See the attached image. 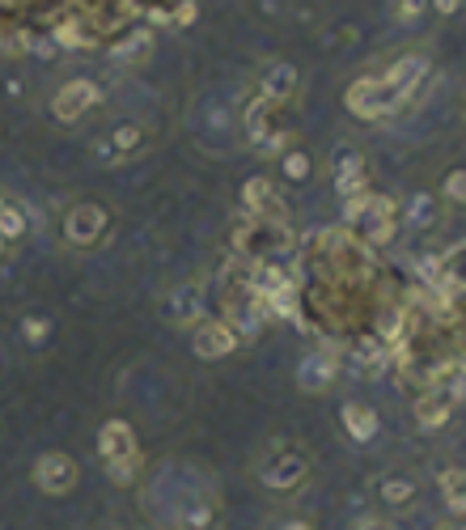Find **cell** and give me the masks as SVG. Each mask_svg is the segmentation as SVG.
I'll use <instances>...</instances> for the list:
<instances>
[{"mask_svg": "<svg viewBox=\"0 0 466 530\" xmlns=\"http://www.w3.org/2000/svg\"><path fill=\"white\" fill-rule=\"evenodd\" d=\"M22 340H30V344H47L51 340V318H22Z\"/></svg>", "mask_w": 466, "mask_h": 530, "instance_id": "obj_28", "label": "cell"}, {"mask_svg": "<svg viewBox=\"0 0 466 530\" xmlns=\"http://www.w3.org/2000/svg\"><path fill=\"white\" fill-rule=\"evenodd\" d=\"M411 229H433L441 225V204L428 196V191H416V196L407 200V217H403Z\"/></svg>", "mask_w": 466, "mask_h": 530, "instance_id": "obj_23", "label": "cell"}, {"mask_svg": "<svg viewBox=\"0 0 466 530\" xmlns=\"http://www.w3.org/2000/svg\"><path fill=\"white\" fill-rule=\"evenodd\" d=\"M441 196L450 200V204H466V166L445 170V179H441Z\"/></svg>", "mask_w": 466, "mask_h": 530, "instance_id": "obj_26", "label": "cell"}, {"mask_svg": "<svg viewBox=\"0 0 466 530\" xmlns=\"http://www.w3.org/2000/svg\"><path fill=\"white\" fill-rule=\"evenodd\" d=\"M424 9H428V0H399V5H394V17H399V22H416Z\"/></svg>", "mask_w": 466, "mask_h": 530, "instance_id": "obj_29", "label": "cell"}, {"mask_svg": "<svg viewBox=\"0 0 466 530\" xmlns=\"http://www.w3.org/2000/svg\"><path fill=\"white\" fill-rule=\"evenodd\" d=\"M365 187H369L365 157L361 153H339V162H335V191H339V200L356 196V191H365Z\"/></svg>", "mask_w": 466, "mask_h": 530, "instance_id": "obj_18", "label": "cell"}, {"mask_svg": "<svg viewBox=\"0 0 466 530\" xmlns=\"http://www.w3.org/2000/svg\"><path fill=\"white\" fill-rule=\"evenodd\" d=\"M339 424H344V433H348V441H356V446H369L373 437L382 433V420H378V412L369 408V403H344L339 408Z\"/></svg>", "mask_w": 466, "mask_h": 530, "instance_id": "obj_15", "label": "cell"}, {"mask_svg": "<svg viewBox=\"0 0 466 530\" xmlns=\"http://www.w3.org/2000/svg\"><path fill=\"white\" fill-rule=\"evenodd\" d=\"M352 530H394V526H390V522H382V518H361Z\"/></svg>", "mask_w": 466, "mask_h": 530, "instance_id": "obj_32", "label": "cell"}, {"mask_svg": "<svg viewBox=\"0 0 466 530\" xmlns=\"http://www.w3.org/2000/svg\"><path fill=\"white\" fill-rule=\"evenodd\" d=\"M352 234L361 238L369 251H382V246L394 242V234H399V200L386 196V191H373L369 196V208L356 217Z\"/></svg>", "mask_w": 466, "mask_h": 530, "instance_id": "obj_5", "label": "cell"}, {"mask_svg": "<svg viewBox=\"0 0 466 530\" xmlns=\"http://www.w3.org/2000/svg\"><path fill=\"white\" fill-rule=\"evenodd\" d=\"M195 17H200V5H195V0H178V5H170V17H166V26H178V30H187V26H195Z\"/></svg>", "mask_w": 466, "mask_h": 530, "instance_id": "obj_27", "label": "cell"}, {"mask_svg": "<svg viewBox=\"0 0 466 530\" xmlns=\"http://www.w3.org/2000/svg\"><path fill=\"white\" fill-rule=\"evenodd\" d=\"M339 357H344V365H352L361 378H382L386 369H390V348L373 331L348 335V340L339 344Z\"/></svg>", "mask_w": 466, "mask_h": 530, "instance_id": "obj_8", "label": "cell"}, {"mask_svg": "<svg viewBox=\"0 0 466 530\" xmlns=\"http://www.w3.org/2000/svg\"><path fill=\"white\" fill-rule=\"evenodd\" d=\"M106 229V208L102 204H73L64 217V238L73 246H94Z\"/></svg>", "mask_w": 466, "mask_h": 530, "instance_id": "obj_13", "label": "cell"}, {"mask_svg": "<svg viewBox=\"0 0 466 530\" xmlns=\"http://www.w3.org/2000/svg\"><path fill=\"white\" fill-rule=\"evenodd\" d=\"M200 310H204V297L195 285H183V289H174L166 297V318L178 327H191V323H200Z\"/></svg>", "mask_w": 466, "mask_h": 530, "instance_id": "obj_19", "label": "cell"}, {"mask_svg": "<svg viewBox=\"0 0 466 530\" xmlns=\"http://www.w3.org/2000/svg\"><path fill=\"white\" fill-rule=\"evenodd\" d=\"M246 136L250 145H259L263 153H289L293 140H297V128L284 123V102H272V98H255L246 106Z\"/></svg>", "mask_w": 466, "mask_h": 530, "instance_id": "obj_3", "label": "cell"}, {"mask_svg": "<svg viewBox=\"0 0 466 530\" xmlns=\"http://www.w3.org/2000/svg\"><path fill=\"white\" fill-rule=\"evenodd\" d=\"M433 9H437L441 17H454V13L462 9V0H433Z\"/></svg>", "mask_w": 466, "mask_h": 530, "instance_id": "obj_31", "label": "cell"}, {"mask_svg": "<svg viewBox=\"0 0 466 530\" xmlns=\"http://www.w3.org/2000/svg\"><path fill=\"white\" fill-rule=\"evenodd\" d=\"M102 102V90L94 81H85V77H77V81H68L64 90H56V98H51V111H56V119L60 123H77L89 106H98Z\"/></svg>", "mask_w": 466, "mask_h": 530, "instance_id": "obj_12", "label": "cell"}, {"mask_svg": "<svg viewBox=\"0 0 466 530\" xmlns=\"http://www.w3.org/2000/svg\"><path fill=\"white\" fill-rule=\"evenodd\" d=\"M339 369H344L339 344H322L318 352H310V357L297 365V386L306 395H327V386L339 378Z\"/></svg>", "mask_w": 466, "mask_h": 530, "instance_id": "obj_9", "label": "cell"}, {"mask_svg": "<svg viewBox=\"0 0 466 530\" xmlns=\"http://www.w3.org/2000/svg\"><path fill=\"white\" fill-rule=\"evenodd\" d=\"M280 170H284V179H289V183H306L314 174V162H310V153L289 149V153H280Z\"/></svg>", "mask_w": 466, "mask_h": 530, "instance_id": "obj_24", "label": "cell"}, {"mask_svg": "<svg viewBox=\"0 0 466 530\" xmlns=\"http://www.w3.org/2000/svg\"><path fill=\"white\" fill-rule=\"evenodd\" d=\"M378 497L390 505V509H411L420 497V484L411 480V475H386V480L378 484Z\"/></svg>", "mask_w": 466, "mask_h": 530, "instance_id": "obj_21", "label": "cell"}, {"mask_svg": "<svg viewBox=\"0 0 466 530\" xmlns=\"http://www.w3.org/2000/svg\"><path fill=\"white\" fill-rule=\"evenodd\" d=\"M242 212L246 217H259V221H272V225H289L293 212L284 204V196L276 191L272 179H263V174H250L242 183Z\"/></svg>", "mask_w": 466, "mask_h": 530, "instance_id": "obj_7", "label": "cell"}, {"mask_svg": "<svg viewBox=\"0 0 466 530\" xmlns=\"http://www.w3.org/2000/svg\"><path fill=\"white\" fill-rule=\"evenodd\" d=\"M229 251L250 263H289L297 255V234H293V225H272V221H259L242 212L233 221Z\"/></svg>", "mask_w": 466, "mask_h": 530, "instance_id": "obj_1", "label": "cell"}, {"mask_svg": "<svg viewBox=\"0 0 466 530\" xmlns=\"http://www.w3.org/2000/svg\"><path fill=\"white\" fill-rule=\"evenodd\" d=\"M145 140H149V132L140 128V123H123V128H115L98 145V157L102 162H119V157H132L136 149H145Z\"/></svg>", "mask_w": 466, "mask_h": 530, "instance_id": "obj_17", "label": "cell"}, {"mask_svg": "<svg viewBox=\"0 0 466 530\" xmlns=\"http://www.w3.org/2000/svg\"><path fill=\"white\" fill-rule=\"evenodd\" d=\"M77 475L81 471L73 463V454H64V450H51L34 463V484H39V492H47V497H68V492L77 488Z\"/></svg>", "mask_w": 466, "mask_h": 530, "instance_id": "obj_10", "label": "cell"}, {"mask_svg": "<svg viewBox=\"0 0 466 530\" xmlns=\"http://www.w3.org/2000/svg\"><path fill=\"white\" fill-rule=\"evenodd\" d=\"M297 81L301 73L289 60H272L263 68V81H259V98H272V102H289L297 94Z\"/></svg>", "mask_w": 466, "mask_h": 530, "instance_id": "obj_16", "label": "cell"}, {"mask_svg": "<svg viewBox=\"0 0 466 530\" xmlns=\"http://www.w3.org/2000/svg\"><path fill=\"white\" fill-rule=\"evenodd\" d=\"M149 51H153V30H132V34H123V39L111 47V56L119 64H145L149 60Z\"/></svg>", "mask_w": 466, "mask_h": 530, "instance_id": "obj_22", "label": "cell"}, {"mask_svg": "<svg viewBox=\"0 0 466 530\" xmlns=\"http://www.w3.org/2000/svg\"><path fill=\"white\" fill-rule=\"evenodd\" d=\"M98 454H102V467L111 475V484H132L140 475V446H136V433L128 420H106L98 429Z\"/></svg>", "mask_w": 466, "mask_h": 530, "instance_id": "obj_2", "label": "cell"}, {"mask_svg": "<svg viewBox=\"0 0 466 530\" xmlns=\"http://www.w3.org/2000/svg\"><path fill=\"white\" fill-rule=\"evenodd\" d=\"M437 488L445 497V509H450L454 518H466V467H441Z\"/></svg>", "mask_w": 466, "mask_h": 530, "instance_id": "obj_20", "label": "cell"}, {"mask_svg": "<svg viewBox=\"0 0 466 530\" xmlns=\"http://www.w3.org/2000/svg\"><path fill=\"white\" fill-rule=\"evenodd\" d=\"M428 68H433V64H428V56H403V60H394L386 73H378V77H382L403 102H411V98H416V90L424 85Z\"/></svg>", "mask_w": 466, "mask_h": 530, "instance_id": "obj_14", "label": "cell"}, {"mask_svg": "<svg viewBox=\"0 0 466 530\" xmlns=\"http://www.w3.org/2000/svg\"><path fill=\"white\" fill-rule=\"evenodd\" d=\"M272 530H314V522H306V518H280Z\"/></svg>", "mask_w": 466, "mask_h": 530, "instance_id": "obj_30", "label": "cell"}, {"mask_svg": "<svg viewBox=\"0 0 466 530\" xmlns=\"http://www.w3.org/2000/svg\"><path fill=\"white\" fill-rule=\"evenodd\" d=\"M238 331H233L225 318H204V323H195V335H191V352L200 361H225L233 348H238Z\"/></svg>", "mask_w": 466, "mask_h": 530, "instance_id": "obj_11", "label": "cell"}, {"mask_svg": "<svg viewBox=\"0 0 466 530\" xmlns=\"http://www.w3.org/2000/svg\"><path fill=\"white\" fill-rule=\"evenodd\" d=\"M0 255H5V242H0Z\"/></svg>", "mask_w": 466, "mask_h": 530, "instance_id": "obj_33", "label": "cell"}, {"mask_svg": "<svg viewBox=\"0 0 466 530\" xmlns=\"http://www.w3.org/2000/svg\"><path fill=\"white\" fill-rule=\"evenodd\" d=\"M259 480H263V488H272V492H293V488H301V484L310 480V454L301 450V446H280L263 463Z\"/></svg>", "mask_w": 466, "mask_h": 530, "instance_id": "obj_6", "label": "cell"}, {"mask_svg": "<svg viewBox=\"0 0 466 530\" xmlns=\"http://www.w3.org/2000/svg\"><path fill=\"white\" fill-rule=\"evenodd\" d=\"M344 106H348V115L365 119V123H378V119L399 115L407 102H403L399 94H394L378 73H373V77H361V81H352V85H348V90H344Z\"/></svg>", "mask_w": 466, "mask_h": 530, "instance_id": "obj_4", "label": "cell"}, {"mask_svg": "<svg viewBox=\"0 0 466 530\" xmlns=\"http://www.w3.org/2000/svg\"><path fill=\"white\" fill-rule=\"evenodd\" d=\"M26 234V212L22 208H13V204H5V208H0V242H17V238H22Z\"/></svg>", "mask_w": 466, "mask_h": 530, "instance_id": "obj_25", "label": "cell"}]
</instances>
